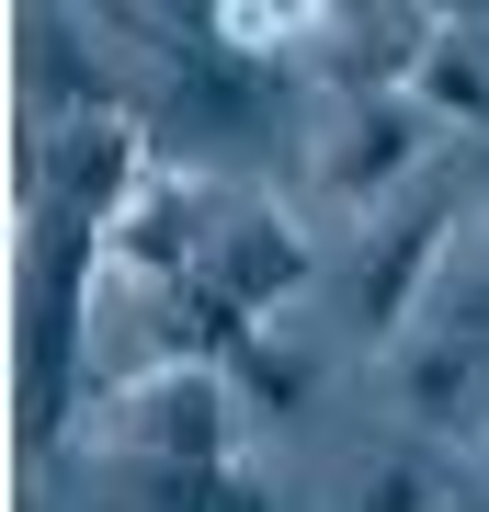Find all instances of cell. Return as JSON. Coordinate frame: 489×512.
Listing matches in <instances>:
<instances>
[{"label":"cell","instance_id":"1","mask_svg":"<svg viewBox=\"0 0 489 512\" xmlns=\"http://www.w3.org/2000/svg\"><path fill=\"white\" fill-rule=\"evenodd\" d=\"M103 433H114V456H137V467H228L239 456V376L217 353H171V365L114 387Z\"/></svg>","mask_w":489,"mask_h":512},{"label":"cell","instance_id":"2","mask_svg":"<svg viewBox=\"0 0 489 512\" xmlns=\"http://www.w3.org/2000/svg\"><path fill=\"white\" fill-rule=\"evenodd\" d=\"M433 126H444V114L421 103V92H342V103H330V126H319V160H308V171H319L330 205H353V217H364V205L410 194V171L433 160Z\"/></svg>","mask_w":489,"mask_h":512},{"label":"cell","instance_id":"3","mask_svg":"<svg viewBox=\"0 0 489 512\" xmlns=\"http://www.w3.org/2000/svg\"><path fill=\"white\" fill-rule=\"evenodd\" d=\"M455 228H467V205L455 194H421V217H399L376 239V251H364V274H353V330L364 342H399V330L421 319V296L444 285V251H455Z\"/></svg>","mask_w":489,"mask_h":512},{"label":"cell","instance_id":"4","mask_svg":"<svg viewBox=\"0 0 489 512\" xmlns=\"http://www.w3.org/2000/svg\"><path fill=\"white\" fill-rule=\"evenodd\" d=\"M410 92L444 114V126H489V35L478 23H433V46H421V69H410Z\"/></svg>","mask_w":489,"mask_h":512},{"label":"cell","instance_id":"5","mask_svg":"<svg viewBox=\"0 0 489 512\" xmlns=\"http://www.w3.org/2000/svg\"><path fill=\"white\" fill-rule=\"evenodd\" d=\"M330 35H342L330 0H217V46L251 57V69H273V57H296V46H330Z\"/></svg>","mask_w":489,"mask_h":512},{"label":"cell","instance_id":"6","mask_svg":"<svg viewBox=\"0 0 489 512\" xmlns=\"http://www.w3.org/2000/svg\"><path fill=\"white\" fill-rule=\"evenodd\" d=\"M137 512H273V490L251 467H137Z\"/></svg>","mask_w":489,"mask_h":512},{"label":"cell","instance_id":"7","mask_svg":"<svg viewBox=\"0 0 489 512\" xmlns=\"http://www.w3.org/2000/svg\"><path fill=\"white\" fill-rule=\"evenodd\" d=\"M478 365H489L478 342H433V353H410V410L433 421V433L478 421Z\"/></svg>","mask_w":489,"mask_h":512},{"label":"cell","instance_id":"8","mask_svg":"<svg viewBox=\"0 0 489 512\" xmlns=\"http://www.w3.org/2000/svg\"><path fill=\"white\" fill-rule=\"evenodd\" d=\"M228 376H239V410H262V421H285L308 399V365H296V342H273V330H251V342L228 353Z\"/></svg>","mask_w":489,"mask_h":512},{"label":"cell","instance_id":"9","mask_svg":"<svg viewBox=\"0 0 489 512\" xmlns=\"http://www.w3.org/2000/svg\"><path fill=\"white\" fill-rule=\"evenodd\" d=\"M353 512H433V467H421V456H376Z\"/></svg>","mask_w":489,"mask_h":512},{"label":"cell","instance_id":"10","mask_svg":"<svg viewBox=\"0 0 489 512\" xmlns=\"http://www.w3.org/2000/svg\"><path fill=\"white\" fill-rule=\"evenodd\" d=\"M433 12H455V23H467V12H478V0H433Z\"/></svg>","mask_w":489,"mask_h":512}]
</instances>
